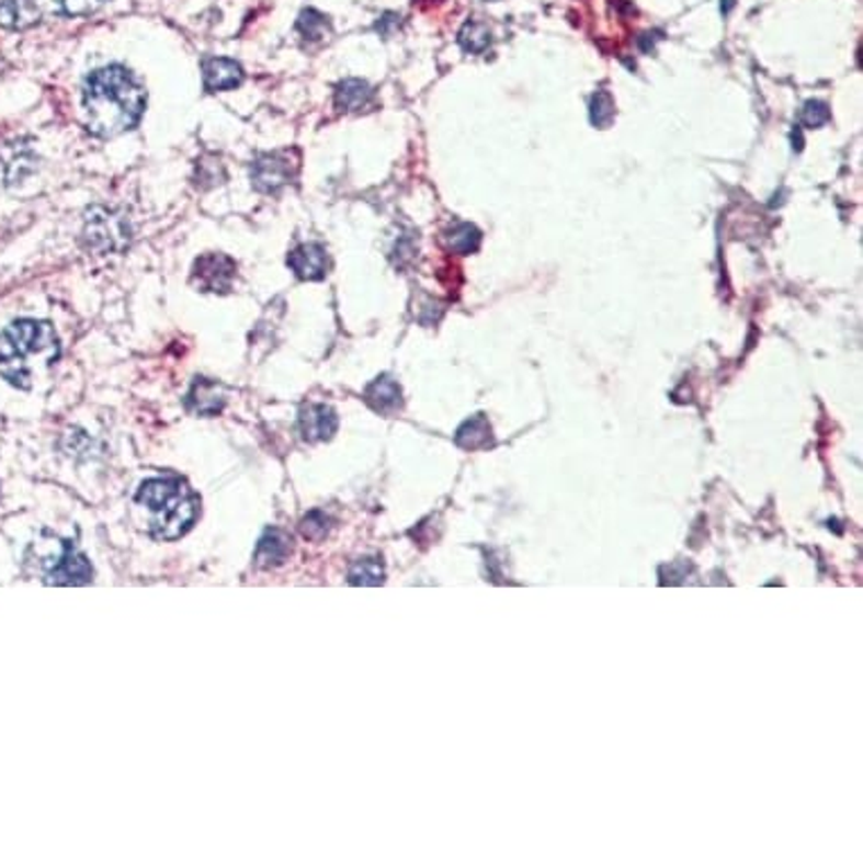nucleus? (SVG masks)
I'll return each mask as SVG.
<instances>
[{
    "mask_svg": "<svg viewBox=\"0 0 863 863\" xmlns=\"http://www.w3.org/2000/svg\"><path fill=\"white\" fill-rule=\"evenodd\" d=\"M84 109L91 134L102 138L118 136L140 121L145 91L127 68L118 64L104 66L87 78Z\"/></svg>",
    "mask_w": 863,
    "mask_h": 863,
    "instance_id": "1",
    "label": "nucleus"
},
{
    "mask_svg": "<svg viewBox=\"0 0 863 863\" xmlns=\"http://www.w3.org/2000/svg\"><path fill=\"white\" fill-rule=\"evenodd\" d=\"M59 357V342L48 321L19 319L0 332V375L12 385L27 389L36 362L53 366Z\"/></svg>",
    "mask_w": 863,
    "mask_h": 863,
    "instance_id": "2",
    "label": "nucleus"
},
{
    "mask_svg": "<svg viewBox=\"0 0 863 863\" xmlns=\"http://www.w3.org/2000/svg\"><path fill=\"white\" fill-rule=\"evenodd\" d=\"M136 500L145 504L149 515H152V534L168 541L179 538L191 527L200 511L195 493L177 477L145 481Z\"/></svg>",
    "mask_w": 863,
    "mask_h": 863,
    "instance_id": "3",
    "label": "nucleus"
},
{
    "mask_svg": "<svg viewBox=\"0 0 863 863\" xmlns=\"http://www.w3.org/2000/svg\"><path fill=\"white\" fill-rule=\"evenodd\" d=\"M44 577L55 586H82L89 583L93 570L89 560L75 549L70 543H61V552L57 558H48L44 563Z\"/></svg>",
    "mask_w": 863,
    "mask_h": 863,
    "instance_id": "4",
    "label": "nucleus"
},
{
    "mask_svg": "<svg viewBox=\"0 0 863 863\" xmlns=\"http://www.w3.org/2000/svg\"><path fill=\"white\" fill-rule=\"evenodd\" d=\"M236 262L224 253H204L193 268V283L202 292H229L236 281Z\"/></svg>",
    "mask_w": 863,
    "mask_h": 863,
    "instance_id": "5",
    "label": "nucleus"
},
{
    "mask_svg": "<svg viewBox=\"0 0 863 863\" xmlns=\"http://www.w3.org/2000/svg\"><path fill=\"white\" fill-rule=\"evenodd\" d=\"M296 174V163H292L289 155L274 152L262 155L251 166V181L260 193H279L283 185L292 183Z\"/></svg>",
    "mask_w": 863,
    "mask_h": 863,
    "instance_id": "6",
    "label": "nucleus"
},
{
    "mask_svg": "<svg viewBox=\"0 0 863 863\" xmlns=\"http://www.w3.org/2000/svg\"><path fill=\"white\" fill-rule=\"evenodd\" d=\"M287 265L302 281H321L330 270V258L321 245L308 242L287 256Z\"/></svg>",
    "mask_w": 863,
    "mask_h": 863,
    "instance_id": "7",
    "label": "nucleus"
},
{
    "mask_svg": "<svg viewBox=\"0 0 863 863\" xmlns=\"http://www.w3.org/2000/svg\"><path fill=\"white\" fill-rule=\"evenodd\" d=\"M298 432L310 443L326 441L337 432V415L326 405H306L298 411Z\"/></svg>",
    "mask_w": 863,
    "mask_h": 863,
    "instance_id": "8",
    "label": "nucleus"
},
{
    "mask_svg": "<svg viewBox=\"0 0 863 863\" xmlns=\"http://www.w3.org/2000/svg\"><path fill=\"white\" fill-rule=\"evenodd\" d=\"M224 402H227V391H224V387L215 381H204V378L193 385V389L188 391V398H185L188 409L195 411V415H202V417L219 415V411L224 409Z\"/></svg>",
    "mask_w": 863,
    "mask_h": 863,
    "instance_id": "9",
    "label": "nucleus"
},
{
    "mask_svg": "<svg viewBox=\"0 0 863 863\" xmlns=\"http://www.w3.org/2000/svg\"><path fill=\"white\" fill-rule=\"evenodd\" d=\"M242 82V68L234 59L213 57L204 61V87L206 91H229Z\"/></svg>",
    "mask_w": 863,
    "mask_h": 863,
    "instance_id": "10",
    "label": "nucleus"
},
{
    "mask_svg": "<svg viewBox=\"0 0 863 863\" xmlns=\"http://www.w3.org/2000/svg\"><path fill=\"white\" fill-rule=\"evenodd\" d=\"M364 398L375 411H381V415H391V411L400 409L402 391L394 378H389V375H381L378 381H373L366 387Z\"/></svg>",
    "mask_w": 863,
    "mask_h": 863,
    "instance_id": "11",
    "label": "nucleus"
},
{
    "mask_svg": "<svg viewBox=\"0 0 863 863\" xmlns=\"http://www.w3.org/2000/svg\"><path fill=\"white\" fill-rule=\"evenodd\" d=\"M289 543L292 541L285 532L270 530L265 536L260 538V543L256 547V566H260V568L281 566V563L289 554Z\"/></svg>",
    "mask_w": 863,
    "mask_h": 863,
    "instance_id": "12",
    "label": "nucleus"
},
{
    "mask_svg": "<svg viewBox=\"0 0 863 863\" xmlns=\"http://www.w3.org/2000/svg\"><path fill=\"white\" fill-rule=\"evenodd\" d=\"M373 102V89L362 80H344L337 84L334 104L342 111H362Z\"/></svg>",
    "mask_w": 863,
    "mask_h": 863,
    "instance_id": "13",
    "label": "nucleus"
},
{
    "mask_svg": "<svg viewBox=\"0 0 863 863\" xmlns=\"http://www.w3.org/2000/svg\"><path fill=\"white\" fill-rule=\"evenodd\" d=\"M39 21V12L30 0H0V25L25 30Z\"/></svg>",
    "mask_w": 863,
    "mask_h": 863,
    "instance_id": "14",
    "label": "nucleus"
},
{
    "mask_svg": "<svg viewBox=\"0 0 863 863\" xmlns=\"http://www.w3.org/2000/svg\"><path fill=\"white\" fill-rule=\"evenodd\" d=\"M443 242H445L447 251L468 256V253H475V251L479 249V245H481V234H479V229L475 227V224L459 222V224H455V227H450V229L445 231Z\"/></svg>",
    "mask_w": 863,
    "mask_h": 863,
    "instance_id": "15",
    "label": "nucleus"
},
{
    "mask_svg": "<svg viewBox=\"0 0 863 863\" xmlns=\"http://www.w3.org/2000/svg\"><path fill=\"white\" fill-rule=\"evenodd\" d=\"M459 46L466 53L481 55L486 48L491 46V30H489V25L477 21V19L466 21L464 27L459 30Z\"/></svg>",
    "mask_w": 863,
    "mask_h": 863,
    "instance_id": "16",
    "label": "nucleus"
},
{
    "mask_svg": "<svg viewBox=\"0 0 863 863\" xmlns=\"http://www.w3.org/2000/svg\"><path fill=\"white\" fill-rule=\"evenodd\" d=\"M457 443L462 445V447H468V450H475V447H481V445H489L491 443V425H489V421H486L481 415H477V417H470L459 430H457Z\"/></svg>",
    "mask_w": 863,
    "mask_h": 863,
    "instance_id": "17",
    "label": "nucleus"
},
{
    "mask_svg": "<svg viewBox=\"0 0 863 863\" xmlns=\"http://www.w3.org/2000/svg\"><path fill=\"white\" fill-rule=\"evenodd\" d=\"M296 30L308 42H323L330 34V21L317 10H306L302 16H298Z\"/></svg>",
    "mask_w": 863,
    "mask_h": 863,
    "instance_id": "18",
    "label": "nucleus"
},
{
    "mask_svg": "<svg viewBox=\"0 0 863 863\" xmlns=\"http://www.w3.org/2000/svg\"><path fill=\"white\" fill-rule=\"evenodd\" d=\"M385 579V570L375 558H362L349 572V581L353 586H378Z\"/></svg>",
    "mask_w": 863,
    "mask_h": 863,
    "instance_id": "19",
    "label": "nucleus"
},
{
    "mask_svg": "<svg viewBox=\"0 0 863 863\" xmlns=\"http://www.w3.org/2000/svg\"><path fill=\"white\" fill-rule=\"evenodd\" d=\"M615 116V102L609 91H597L590 98V123L594 127H606L611 125Z\"/></svg>",
    "mask_w": 863,
    "mask_h": 863,
    "instance_id": "20",
    "label": "nucleus"
},
{
    "mask_svg": "<svg viewBox=\"0 0 863 863\" xmlns=\"http://www.w3.org/2000/svg\"><path fill=\"white\" fill-rule=\"evenodd\" d=\"M828 121H830V109H828V104H825V102L809 100V102H805V106L800 109V123H803L805 127H809V129L822 127Z\"/></svg>",
    "mask_w": 863,
    "mask_h": 863,
    "instance_id": "21",
    "label": "nucleus"
},
{
    "mask_svg": "<svg viewBox=\"0 0 863 863\" xmlns=\"http://www.w3.org/2000/svg\"><path fill=\"white\" fill-rule=\"evenodd\" d=\"M55 3L68 16H89L95 14L106 0H55Z\"/></svg>",
    "mask_w": 863,
    "mask_h": 863,
    "instance_id": "22",
    "label": "nucleus"
},
{
    "mask_svg": "<svg viewBox=\"0 0 863 863\" xmlns=\"http://www.w3.org/2000/svg\"><path fill=\"white\" fill-rule=\"evenodd\" d=\"M302 530H304V536H306V538H321V536L328 532V520H326L319 511H315V513H310V515L304 520Z\"/></svg>",
    "mask_w": 863,
    "mask_h": 863,
    "instance_id": "23",
    "label": "nucleus"
}]
</instances>
